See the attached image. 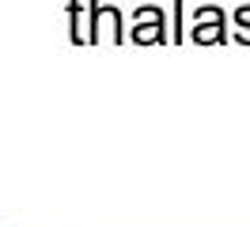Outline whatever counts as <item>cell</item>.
Returning <instances> with one entry per match:
<instances>
[{
  "instance_id": "1",
  "label": "cell",
  "mask_w": 250,
  "mask_h": 227,
  "mask_svg": "<svg viewBox=\"0 0 250 227\" xmlns=\"http://www.w3.org/2000/svg\"><path fill=\"white\" fill-rule=\"evenodd\" d=\"M129 38L137 45H159V42H171V34H167V19L159 8H133V30H129Z\"/></svg>"
},
{
  "instance_id": "2",
  "label": "cell",
  "mask_w": 250,
  "mask_h": 227,
  "mask_svg": "<svg viewBox=\"0 0 250 227\" xmlns=\"http://www.w3.org/2000/svg\"><path fill=\"white\" fill-rule=\"evenodd\" d=\"M87 8H91V23H87V45H99L103 38V30L110 34V42H125L122 34V12L114 8V4H99V0H87Z\"/></svg>"
},
{
  "instance_id": "3",
  "label": "cell",
  "mask_w": 250,
  "mask_h": 227,
  "mask_svg": "<svg viewBox=\"0 0 250 227\" xmlns=\"http://www.w3.org/2000/svg\"><path fill=\"white\" fill-rule=\"evenodd\" d=\"M189 38L197 45H224L228 42V23H224V12H220L216 4L193 12V30H189Z\"/></svg>"
},
{
  "instance_id": "4",
  "label": "cell",
  "mask_w": 250,
  "mask_h": 227,
  "mask_svg": "<svg viewBox=\"0 0 250 227\" xmlns=\"http://www.w3.org/2000/svg\"><path fill=\"white\" fill-rule=\"evenodd\" d=\"M68 42L87 45V27H83V15H80V0H68Z\"/></svg>"
},
{
  "instance_id": "5",
  "label": "cell",
  "mask_w": 250,
  "mask_h": 227,
  "mask_svg": "<svg viewBox=\"0 0 250 227\" xmlns=\"http://www.w3.org/2000/svg\"><path fill=\"white\" fill-rule=\"evenodd\" d=\"M235 23H239V30H235L231 38H235L239 45H250V8H247V4L235 12Z\"/></svg>"
},
{
  "instance_id": "6",
  "label": "cell",
  "mask_w": 250,
  "mask_h": 227,
  "mask_svg": "<svg viewBox=\"0 0 250 227\" xmlns=\"http://www.w3.org/2000/svg\"><path fill=\"white\" fill-rule=\"evenodd\" d=\"M182 12H186V0H174V30H171V42H182Z\"/></svg>"
}]
</instances>
